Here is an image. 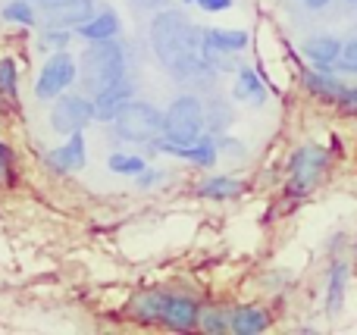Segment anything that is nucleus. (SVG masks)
<instances>
[{"mask_svg":"<svg viewBox=\"0 0 357 335\" xmlns=\"http://www.w3.org/2000/svg\"><path fill=\"white\" fill-rule=\"evenodd\" d=\"M335 69L348 72V75H357V38L342 47V56H339V63H335Z\"/></svg>","mask_w":357,"mask_h":335,"instance_id":"28","label":"nucleus"},{"mask_svg":"<svg viewBox=\"0 0 357 335\" xmlns=\"http://www.w3.org/2000/svg\"><path fill=\"white\" fill-rule=\"evenodd\" d=\"M132 3V10H138V13H160V10H167L169 6V0H129Z\"/></svg>","mask_w":357,"mask_h":335,"instance_id":"32","label":"nucleus"},{"mask_svg":"<svg viewBox=\"0 0 357 335\" xmlns=\"http://www.w3.org/2000/svg\"><path fill=\"white\" fill-rule=\"evenodd\" d=\"M132 98H135V85L126 79L116 81V85L104 88L100 94H94V116H98L100 123H113V119L119 116V110H123Z\"/></svg>","mask_w":357,"mask_h":335,"instance_id":"11","label":"nucleus"},{"mask_svg":"<svg viewBox=\"0 0 357 335\" xmlns=\"http://www.w3.org/2000/svg\"><path fill=\"white\" fill-rule=\"evenodd\" d=\"M44 163H47V166L54 169V173H60V176H73V173H79V169H85V163H88L85 135H82V132L69 135L66 141L60 144V148L47 150Z\"/></svg>","mask_w":357,"mask_h":335,"instance_id":"10","label":"nucleus"},{"mask_svg":"<svg viewBox=\"0 0 357 335\" xmlns=\"http://www.w3.org/2000/svg\"><path fill=\"white\" fill-rule=\"evenodd\" d=\"M0 16L6 19V22H16V25H35L38 22V13L31 10V0H10V3L0 10Z\"/></svg>","mask_w":357,"mask_h":335,"instance_id":"23","label":"nucleus"},{"mask_svg":"<svg viewBox=\"0 0 357 335\" xmlns=\"http://www.w3.org/2000/svg\"><path fill=\"white\" fill-rule=\"evenodd\" d=\"M167 179V173L163 169H154V166H148L142 176H135V185L142 188V192H148V188H154V185H160V182Z\"/></svg>","mask_w":357,"mask_h":335,"instance_id":"29","label":"nucleus"},{"mask_svg":"<svg viewBox=\"0 0 357 335\" xmlns=\"http://www.w3.org/2000/svg\"><path fill=\"white\" fill-rule=\"evenodd\" d=\"M248 47L245 29H207L204 31V54H238Z\"/></svg>","mask_w":357,"mask_h":335,"instance_id":"15","label":"nucleus"},{"mask_svg":"<svg viewBox=\"0 0 357 335\" xmlns=\"http://www.w3.org/2000/svg\"><path fill=\"white\" fill-rule=\"evenodd\" d=\"M16 185V163H13V150L0 141V188Z\"/></svg>","mask_w":357,"mask_h":335,"instance_id":"27","label":"nucleus"},{"mask_svg":"<svg viewBox=\"0 0 357 335\" xmlns=\"http://www.w3.org/2000/svg\"><path fill=\"white\" fill-rule=\"evenodd\" d=\"M342 47H345V41L335 35H314L301 44L304 56H307L317 69H326V72L335 69V63H339V56H342Z\"/></svg>","mask_w":357,"mask_h":335,"instance_id":"12","label":"nucleus"},{"mask_svg":"<svg viewBox=\"0 0 357 335\" xmlns=\"http://www.w3.org/2000/svg\"><path fill=\"white\" fill-rule=\"evenodd\" d=\"M339 107L342 113H357V85H351V88H345V94L339 98Z\"/></svg>","mask_w":357,"mask_h":335,"instance_id":"31","label":"nucleus"},{"mask_svg":"<svg viewBox=\"0 0 357 335\" xmlns=\"http://www.w3.org/2000/svg\"><path fill=\"white\" fill-rule=\"evenodd\" d=\"M301 3L307 6V10H314V13H317V10H326L329 0H301Z\"/></svg>","mask_w":357,"mask_h":335,"instance_id":"34","label":"nucleus"},{"mask_svg":"<svg viewBox=\"0 0 357 335\" xmlns=\"http://www.w3.org/2000/svg\"><path fill=\"white\" fill-rule=\"evenodd\" d=\"M19 91V72H16V60L13 56H0V94L3 98H16Z\"/></svg>","mask_w":357,"mask_h":335,"instance_id":"24","label":"nucleus"},{"mask_svg":"<svg viewBox=\"0 0 357 335\" xmlns=\"http://www.w3.org/2000/svg\"><path fill=\"white\" fill-rule=\"evenodd\" d=\"M348 3H357V0H348Z\"/></svg>","mask_w":357,"mask_h":335,"instance_id":"37","label":"nucleus"},{"mask_svg":"<svg viewBox=\"0 0 357 335\" xmlns=\"http://www.w3.org/2000/svg\"><path fill=\"white\" fill-rule=\"evenodd\" d=\"M232 326V313H226L222 307H210V311L201 313V329L210 335H220Z\"/></svg>","mask_w":357,"mask_h":335,"instance_id":"25","label":"nucleus"},{"mask_svg":"<svg viewBox=\"0 0 357 335\" xmlns=\"http://www.w3.org/2000/svg\"><path fill=\"white\" fill-rule=\"evenodd\" d=\"M195 6H201L204 13H222V10H232V0H197Z\"/></svg>","mask_w":357,"mask_h":335,"instance_id":"33","label":"nucleus"},{"mask_svg":"<svg viewBox=\"0 0 357 335\" xmlns=\"http://www.w3.org/2000/svg\"><path fill=\"white\" fill-rule=\"evenodd\" d=\"M245 192V182L232 179V176H210L197 185V198H207V201H232Z\"/></svg>","mask_w":357,"mask_h":335,"instance_id":"19","label":"nucleus"},{"mask_svg":"<svg viewBox=\"0 0 357 335\" xmlns=\"http://www.w3.org/2000/svg\"><path fill=\"white\" fill-rule=\"evenodd\" d=\"M329 166V150L320 144H301L295 154L289 157V188L285 192L291 198H304L317 188Z\"/></svg>","mask_w":357,"mask_h":335,"instance_id":"5","label":"nucleus"},{"mask_svg":"<svg viewBox=\"0 0 357 335\" xmlns=\"http://www.w3.org/2000/svg\"><path fill=\"white\" fill-rule=\"evenodd\" d=\"M354 254H357V244H354Z\"/></svg>","mask_w":357,"mask_h":335,"instance_id":"38","label":"nucleus"},{"mask_svg":"<svg viewBox=\"0 0 357 335\" xmlns=\"http://www.w3.org/2000/svg\"><path fill=\"white\" fill-rule=\"evenodd\" d=\"M113 135L132 144H154L157 138H163V110H157L151 100L132 98L113 119Z\"/></svg>","mask_w":357,"mask_h":335,"instance_id":"4","label":"nucleus"},{"mask_svg":"<svg viewBox=\"0 0 357 335\" xmlns=\"http://www.w3.org/2000/svg\"><path fill=\"white\" fill-rule=\"evenodd\" d=\"M301 81H304V88H307L310 94H317L320 100H326V104H339V98L345 94V85H342L339 79H335L333 72H326V69H304V75H301Z\"/></svg>","mask_w":357,"mask_h":335,"instance_id":"14","label":"nucleus"},{"mask_svg":"<svg viewBox=\"0 0 357 335\" xmlns=\"http://www.w3.org/2000/svg\"><path fill=\"white\" fill-rule=\"evenodd\" d=\"M107 169L116 176H142L144 169H148V160L138 154H123V150H116V154L107 157Z\"/></svg>","mask_w":357,"mask_h":335,"instance_id":"22","label":"nucleus"},{"mask_svg":"<svg viewBox=\"0 0 357 335\" xmlns=\"http://www.w3.org/2000/svg\"><path fill=\"white\" fill-rule=\"evenodd\" d=\"M94 100L82 98V94H60L54 104V110H50V129L56 132V135H75V132H82L85 125L94 123Z\"/></svg>","mask_w":357,"mask_h":335,"instance_id":"7","label":"nucleus"},{"mask_svg":"<svg viewBox=\"0 0 357 335\" xmlns=\"http://www.w3.org/2000/svg\"><path fill=\"white\" fill-rule=\"evenodd\" d=\"M79 66H75V56L66 50H56L54 56H47L35 79V98L38 100H56L60 94H66V88L75 81Z\"/></svg>","mask_w":357,"mask_h":335,"instance_id":"6","label":"nucleus"},{"mask_svg":"<svg viewBox=\"0 0 357 335\" xmlns=\"http://www.w3.org/2000/svg\"><path fill=\"white\" fill-rule=\"evenodd\" d=\"M160 304H163V292H160V288L144 292V295H138L135 304H132V317H135L138 323H144V326L160 323Z\"/></svg>","mask_w":357,"mask_h":335,"instance_id":"20","label":"nucleus"},{"mask_svg":"<svg viewBox=\"0 0 357 335\" xmlns=\"http://www.w3.org/2000/svg\"><path fill=\"white\" fill-rule=\"evenodd\" d=\"M216 144H220V154H248L245 144L229 138V135H216Z\"/></svg>","mask_w":357,"mask_h":335,"instance_id":"30","label":"nucleus"},{"mask_svg":"<svg viewBox=\"0 0 357 335\" xmlns=\"http://www.w3.org/2000/svg\"><path fill=\"white\" fill-rule=\"evenodd\" d=\"M201 313L204 307L195 298L178 292H163V304H160V326L176 332H195L201 329Z\"/></svg>","mask_w":357,"mask_h":335,"instance_id":"8","label":"nucleus"},{"mask_svg":"<svg viewBox=\"0 0 357 335\" xmlns=\"http://www.w3.org/2000/svg\"><path fill=\"white\" fill-rule=\"evenodd\" d=\"M79 79L88 94H100L104 88L126 79V50L116 38L88 41V50L79 56Z\"/></svg>","mask_w":357,"mask_h":335,"instance_id":"2","label":"nucleus"},{"mask_svg":"<svg viewBox=\"0 0 357 335\" xmlns=\"http://www.w3.org/2000/svg\"><path fill=\"white\" fill-rule=\"evenodd\" d=\"M151 47H154L157 60L169 69H182L185 63L197 60L204 54V35L191 25V19L182 10H160L151 19Z\"/></svg>","mask_w":357,"mask_h":335,"instance_id":"1","label":"nucleus"},{"mask_svg":"<svg viewBox=\"0 0 357 335\" xmlns=\"http://www.w3.org/2000/svg\"><path fill=\"white\" fill-rule=\"evenodd\" d=\"M235 100L248 107H264L266 104V85L251 66H238L235 69V88H232Z\"/></svg>","mask_w":357,"mask_h":335,"instance_id":"13","label":"nucleus"},{"mask_svg":"<svg viewBox=\"0 0 357 335\" xmlns=\"http://www.w3.org/2000/svg\"><path fill=\"white\" fill-rule=\"evenodd\" d=\"M69 41H73L69 29H47L41 38H38V47L41 50H66Z\"/></svg>","mask_w":357,"mask_h":335,"instance_id":"26","label":"nucleus"},{"mask_svg":"<svg viewBox=\"0 0 357 335\" xmlns=\"http://www.w3.org/2000/svg\"><path fill=\"white\" fill-rule=\"evenodd\" d=\"M207 132V104L197 94H178L163 113V141L195 144Z\"/></svg>","mask_w":357,"mask_h":335,"instance_id":"3","label":"nucleus"},{"mask_svg":"<svg viewBox=\"0 0 357 335\" xmlns=\"http://www.w3.org/2000/svg\"><path fill=\"white\" fill-rule=\"evenodd\" d=\"M75 31H79V38H85V41H110V38H116L119 31H123V22H119V16L113 10H100V13H94L85 25H79Z\"/></svg>","mask_w":357,"mask_h":335,"instance_id":"16","label":"nucleus"},{"mask_svg":"<svg viewBox=\"0 0 357 335\" xmlns=\"http://www.w3.org/2000/svg\"><path fill=\"white\" fill-rule=\"evenodd\" d=\"M270 323H273V317H270V311H264V307H235L229 332H235V335H257V332L270 329Z\"/></svg>","mask_w":357,"mask_h":335,"instance_id":"18","label":"nucleus"},{"mask_svg":"<svg viewBox=\"0 0 357 335\" xmlns=\"http://www.w3.org/2000/svg\"><path fill=\"white\" fill-rule=\"evenodd\" d=\"M182 3H188V6H195V3H197V0H182Z\"/></svg>","mask_w":357,"mask_h":335,"instance_id":"35","label":"nucleus"},{"mask_svg":"<svg viewBox=\"0 0 357 335\" xmlns=\"http://www.w3.org/2000/svg\"><path fill=\"white\" fill-rule=\"evenodd\" d=\"M38 3H47V0H38Z\"/></svg>","mask_w":357,"mask_h":335,"instance_id":"36","label":"nucleus"},{"mask_svg":"<svg viewBox=\"0 0 357 335\" xmlns=\"http://www.w3.org/2000/svg\"><path fill=\"white\" fill-rule=\"evenodd\" d=\"M235 113L229 110V104L222 98H210L207 100V132L210 135H226V129L232 125Z\"/></svg>","mask_w":357,"mask_h":335,"instance_id":"21","label":"nucleus"},{"mask_svg":"<svg viewBox=\"0 0 357 335\" xmlns=\"http://www.w3.org/2000/svg\"><path fill=\"white\" fill-rule=\"evenodd\" d=\"M94 16V0H47L44 3V25L47 29H69L75 31Z\"/></svg>","mask_w":357,"mask_h":335,"instance_id":"9","label":"nucleus"},{"mask_svg":"<svg viewBox=\"0 0 357 335\" xmlns=\"http://www.w3.org/2000/svg\"><path fill=\"white\" fill-rule=\"evenodd\" d=\"M345 292H348V263L335 260L326 276V313L329 317H339L342 304H345Z\"/></svg>","mask_w":357,"mask_h":335,"instance_id":"17","label":"nucleus"}]
</instances>
